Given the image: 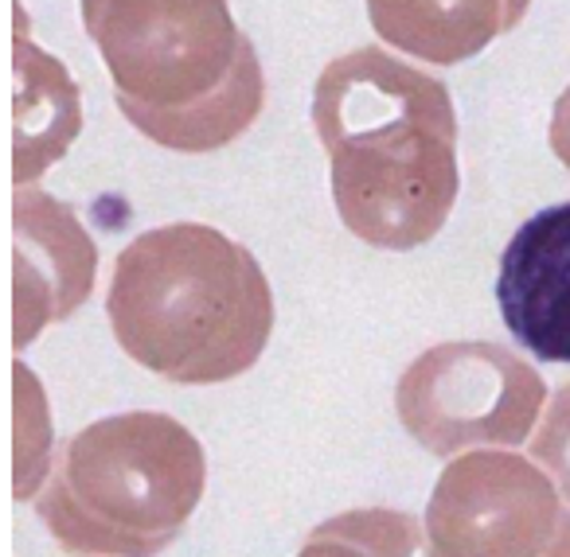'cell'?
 <instances>
[{
    "label": "cell",
    "mask_w": 570,
    "mask_h": 557,
    "mask_svg": "<svg viewBox=\"0 0 570 557\" xmlns=\"http://www.w3.org/2000/svg\"><path fill=\"white\" fill-rule=\"evenodd\" d=\"M341 222L372 250H419L461 191L458 113L442 79L383 48L333 59L313 87Z\"/></svg>",
    "instance_id": "1"
},
{
    "label": "cell",
    "mask_w": 570,
    "mask_h": 557,
    "mask_svg": "<svg viewBox=\"0 0 570 557\" xmlns=\"http://www.w3.org/2000/svg\"><path fill=\"white\" fill-rule=\"evenodd\" d=\"M106 316L118 347L149 375L215 386L262 359L274 292L243 242L207 222H168L118 253Z\"/></svg>",
    "instance_id": "2"
},
{
    "label": "cell",
    "mask_w": 570,
    "mask_h": 557,
    "mask_svg": "<svg viewBox=\"0 0 570 557\" xmlns=\"http://www.w3.org/2000/svg\"><path fill=\"white\" fill-rule=\"evenodd\" d=\"M114 102L160 149L204 157L258 121L266 74L230 0H82Z\"/></svg>",
    "instance_id": "3"
},
{
    "label": "cell",
    "mask_w": 570,
    "mask_h": 557,
    "mask_svg": "<svg viewBox=\"0 0 570 557\" xmlns=\"http://www.w3.org/2000/svg\"><path fill=\"white\" fill-rule=\"evenodd\" d=\"M207 487L204 445L168 414L102 417L63 445L36 515L71 557H157Z\"/></svg>",
    "instance_id": "4"
},
{
    "label": "cell",
    "mask_w": 570,
    "mask_h": 557,
    "mask_svg": "<svg viewBox=\"0 0 570 557\" xmlns=\"http://www.w3.org/2000/svg\"><path fill=\"white\" fill-rule=\"evenodd\" d=\"M403 429L430 456L520 448L547 414V382L531 362L489 339H453L422 351L395 386Z\"/></svg>",
    "instance_id": "5"
},
{
    "label": "cell",
    "mask_w": 570,
    "mask_h": 557,
    "mask_svg": "<svg viewBox=\"0 0 570 557\" xmlns=\"http://www.w3.org/2000/svg\"><path fill=\"white\" fill-rule=\"evenodd\" d=\"M430 557H570V503L508 448L450 460L426 507Z\"/></svg>",
    "instance_id": "6"
},
{
    "label": "cell",
    "mask_w": 570,
    "mask_h": 557,
    "mask_svg": "<svg viewBox=\"0 0 570 557\" xmlns=\"http://www.w3.org/2000/svg\"><path fill=\"white\" fill-rule=\"evenodd\" d=\"M12 238H17V292H12V344H36L48 324L79 312L95 289L98 246L67 203L48 191L17 188L12 196Z\"/></svg>",
    "instance_id": "7"
},
{
    "label": "cell",
    "mask_w": 570,
    "mask_h": 557,
    "mask_svg": "<svg viewBox=\"0 0 570 557\" xmlns=\"http://www.w3.org/2000/svg\"><path fill=\"white\" fill-rule=\"evenodd\" d=\"M497 305L515 344L570 362V203L531 215L500 253Z\"/></svg>",
    "instance_id": "8"
},
{
    "label": "cell",
    "mask_w": 570,
    "mask_h": 557,
    "mask_svg": "<svg viewBox=\"0 0 570 557\" xmlns=\"http://www.w3.org/2000/svg\"><path fill=\"white\" fill-rule=\"evenodd\" d=\"M531 0H367L383 43L434 67H458L515 32Z\"/></svg>",
    "instance_id": "9"
},
{
    "label": "cell",
    "mask_w": 570,
    "mask_h": 557,
    "mask_svg": "<svg viewBox=\"0 0 570 557\" xmlns=\"http://www.w3.org/2000/svg\"><path fill=\"white\" fill-rule=\"evenodd\" d=\"M12 183L32 188L56 160L67 157L71 141L82 129L79 90L59 59L40 51L28 36V20L17 9V36H12Z\"/></svg>",
    "instance_id": "10"
},
{
    "label": "cell",
    "mask_w": 570,
    "mask_h": 557,
    "mask_svg": "<svg viewBox=\"0 0 570 557\" xmlns=\"http://www.w3.org/2000/svg\"><path fill=\"white\" fill-rule=\"evenodd\" d=\"M297 557H430L426 523L391 507L341 510L305 538Z\"/></svg>",
    "instance_id": "11"
},
{
    "label": "cell",
    "mask_w": 570,
    "mask_h": 557,
    "mask_svg": "<svg viewBox=\"0 0 570 557\" xmlns=\"http://www.w3.org/2000/svg\"><path fill=\"white\" fill-rule=\"evenodd\" d=\"M531 460L554 479L562 499L570 503V386H562L539 421L535 437H531Z\"/></svg>",
    "instance_id": "12"
},
{
    "label": "cell",
    "mask_w": 570,
    "mask_h": 557,
    "mask_svg": "<svg viewBox=\"0 0 570 557\" xmlns=\"http://www.w3.org/2000/svg\"><path fill=\"white\" fill-rule=\"evenodd\" d=\"M547 145H551V152L559 157V165L570 172V87L559 95V102H554L551 110V129H547Z\"/></svg>",
    "instance_id": "13"
}]
</instances>
